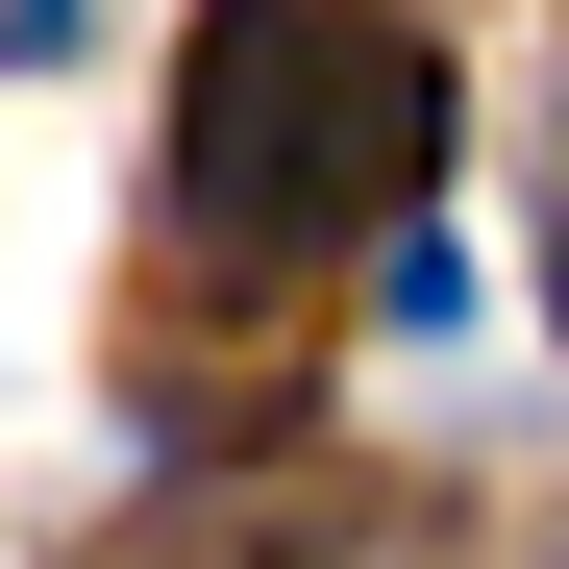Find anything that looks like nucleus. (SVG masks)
<instances>
[{
  "mask_svg": "<svg viewBox=\"0 0 569 569\" xmlns=\"http://www.w3.org/2000/svg\"><path fill=\"white\" fill-rule=\"evenodd\" d=\"M446 173V50L371 0H199L173 50V248L199 272H298L347 223H397Z\"/></svg>",
  "mask_w": 569,
  "mask_h": 569,
  "instance_id": "obj_1",
  "label": "nucleus"
},
{
  "mask_svg": "<svg viewBox=\"0 0 569 569\" xmlns=\"http://www.w3.org/2000/svg\"><path fill=\"white\" fill-rule=\"evenodd\" d=\"M149 569H446V520L397 496V470H248V496L149 520Z\"/></svg>",
  "mask_w": 569,
  "mask_h": 569,
  "instance_id": "obj_2",
  "label": "nucleus"
}]
</instances>
